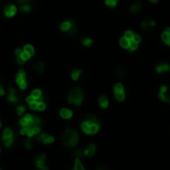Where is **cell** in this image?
Listing matches in <instances>:
<instances>
[{
	"instance_id": "38",
	"label": "cell",
	"mask_w": 170,
	"mask_h": 170,
	"mask_svg": "<svg viewBox=\"0 0 170 170\" xmlns=\"http://www.w3.org/2000/svg\"><path fill=\"white\" fill-rule=\"evenodd\" d=\"M21 57H22L23 59L25 60V61H27V60H29V59H30V57H31V56H30L29 54H28V53L26 52V51H23L22 54H21Z\"/></svg>"
},
{
	"instance_id": "13",
	"label": "cell",
	"mask_w": 170,
	"mask_h": 170,
	"mask_svg": "<svg viewBox=\"0 0 170 170\" xmlns=\"http://www.w3.org/2000/svg\"><path fill=\"white\" fill-rule=\"evenodd\" d=\"M100 127H101V123H100V122L90 123V134L97 133V132L100 130Z\"/></svg>"
},
{
	"instance_id": "52",
	"label": "cell",
	"mask_w": 170,
	"mask_h": 170,
	"mask_svg": "<svg viewBox=\"0 0 170 170\" xmlns=\"http://www.w3.org/2000/svg\"><path fill=\"white\" fill-rule=\"evenodd\" d=\"M150 2H152V3H157L158 2V0H149Z\"/></svg>"
},
{
	"instance_id": "27",
	"label": "cell",
	"mask_w": 170,
	"mask_h": 170,
	"mask_svg": "<svg viewBox=\"0 0 170 170\" xmlns=\"http://www.w3.org/2000/svg\"><path fill=\"white\" fill-rule=\"evenodd\" d=\"M32 97H34L35 100H37V99H40L41 97V95H42V92L40 90H38V88H36V90H34V91H32V94H31Z\"/></svg>"
},
{
	"instance_id": "42",
	"label": "cell",
	"mask_w": 170,
	"mask_h": 170,
	"mask_svg": "<svg viewBox=\"0 0 170 170\" xmlns=\"http://www.w3.org/2000/svg\"><path fill=\"white\" fill-rule=\"evenodd\" d=\"M132 40H134L136 42V43H140L141 42V37L139 36V35H137V34H134V36H133V38H132Z\"/></svg>"
},
{
	"instance_id": "7",
	"label": "cell",
	"mask_w": 170,
	"mask_h": 170,
	"mask_svg": "<svg viewBox=\"0 0 170 170\" xmlns=\"http://www.w3.org/2000/svg\"><path fill=\"white\" fill-rule=\"evenodd\" d=\"M16 11H17V9H16V7L13 5H7L5 6V8H4V13H5V15L7 17H13L16 14Z\"/></svg>"
},
{
	"instance_id": "29",
	"label": "cell",
	"mask_w": 170,
	"mask_h": 170,
	"mask_svg": "<svg viewBox=\"0 0 170 170\" xmlns=\"http://www.w3.org/2000/svg\"><path fill=\"white\" fill-rule=\"evenodd\" d=\"M104 3H106V5L111 7V8H115V7L117 5V1H116V0H106Z\"/></svg>"
},
{
	"instance_id": "28",
	"label": "cell",
	"mask_w": 170,
	"mask_h": 170,
	"mask_svg": "<svg viewBox=\"0 0 170 170\" xmlns=\"http://www.w3.org/2000/svg\"><path fill=\"white\" fill-rule=\"evenodd\" d=\"M13 136V132L12 130L10 129H6L4 130L3 132V139H6V138H9V137H12Z\"/></svg>"
},
{
	"instance_id": "49",
	"label": "cell",
	"mask_w": 170,
	"mask_h": 170,
	"mask_svg": "<svg viewBox=\"0 0 170 170\" xmlns=\"http://www.w3.org/2000/svg\"><path fill=\"white\" fill-rule=\"evenodd\" d=\"M18 2H19L20 4H26V3H29L31 0H17Z\"/></svg>"
},
{
	"instance_id": "5",
	"label": "cell",
	"mask_w": 170,
	"mask_h": 170,
	"mask_svg": "<svg viewBox=\"0 0 170 170\" xmlns=\"http://www.w3.org/2000/svg\"><path fill=\"white\" fill-rule=\"evenodd\" d=\"M169 70H170V65L164 62L159 63V64L155 66V71H156L158 74H162V73H164V72H168Z\"/></svg>"
},
{
	"instance_id": "37",
	"label": "cell",
	"mask_w": 170,
	"mask_h": 170,
	"mask_svg": "<svg viewBox=\"0 0 170 170\" xmlns=\"http://www.w3.org/2000/svg\"><path fill=\"white\" fill-rule=\"evenodd\" d=\"M141 28H142L143 30H148L150 28L149 26V23H148V21H142L141 22Z\"/></svg>"
},
{
	"instance_id": "23",
	"label": "cell",
	"mask_w": 170,
	"mask_h": 170,
	"mask_svg": "<svg viewBox=\"0 0 170 170\" xmlns=\"http://www.w3.org/2000/svg\"><path fill=\"white\" fill-rule=\"evenodd\" d=\"M82 129H83V131L85 132V133H87V134H90V123H88L87 120H85L83 123H82Z\"/></svg>"
},
{
	"instance_id": "11",
	"label": "cell",
	"mask_w": 170,
	"mask_h": 170,
	"mask_svg": "<svg viewBox=\"0 0 170 170\" xmlns=\"http://www.w3.org/2000/svg\"><path fill=\"white\" fill-rule=\"evenodd\" d=\"M161 38L166 45L170 46V28H166L161 34Z\"/></svg>"
},
{
	"instance_id": "40",
	"label": "cell",
	"mask_w": 170,
	"mask_h": 170,
	"mask_svg": "<svg viewBox=\"0 0 170 170\" xmlns=\"http://www.w3.org/2000/svg\"><path fill=\"white\" fill-rule=\"evenodd\" d=\"M29 106H30V108H31V109H37V108H38V102L34 101L33 102L29 104Z\"/></svg>"
},
{
	"instance_id": "19",
	"label": "cell",
	"mask_w": 170,
	"mask_h": 170,
	"mask_svg": "<svg viewBox=\"0 0 170 170\" xmlns=\"http://www.w3.org/2000/svg\"><path fill=\"white\" fill-rule=\"evenodd\" d=\"M140 9H141L140 3H134L133 5L130 6L129 11H130V13H132V14H136L140 11Z\"/></svg>"
},
{
	"instance_id": "14",
	"label": "cell",
	"mask_w": 170,
	"mask_h": 170,
	"mask_svg": "<svg viewBox=\"0 0 170 170\" xmlns=\"http://www.w3.org/2000/svg\"><path fill=\"white\" fill-rule=\"evenodd\" d=\"M60 115L63 118H66V120H69V118L72 117V115H73V113H72V111H70L68 108H62L61 111H60Z\"/></svg>"
},
{
	"instance_id": "43",
	"label": "cell",
	"mask_w": 170,
	"mask_h": 170,
	"mask_svg": "<svg viewBox=\"0 0 170 170\" xmlns=\"http://www.w3.org/2000/svg\"><path fill=\"white\" fill-rule=\"evenodd\" d=\"M25 111V108L24 106H17V113L18 115H22L23 113Z\"/></svg>"
},
{
	"instance_id": "2",
	"label": "cell",
	"mask_w": 170,
	"mask_h": 170,
	"mask_svg": "<svg viewBox=\"0 0 170 170\" xmlns=\"http://www.w3.org/2000/svg\"><path fill=\"white\" fill-rule=\"evenodd\" d=\"M68 101L70 104H74L76 106H81L84 101V94L81 88H74L69 93Z\"/></svg>"
},
{
	"instance_id": "15",
	"label": "cell",
	"mask_w": 170,
	"mask_h": 170,
	"mask_svg": "<svg viewBox=\"0 0 170 170\" xmlns=\"http://www.w3.org/2000/svg\"><path fill=\"white\" fill-rule=\"evenodd\" d=\"M8 101L10 102H17V97H16V92H15V90H14L12 87L9 88Z\"/></svg>"
},
{
	"instance_id": "48",
	"label": "cell",
	"mask_w": 170,
	"mask_h": 170,
	"mask_svg": "<svg viewBox=\"0 0 170 170\" xmlns=\"http://www.w3.org/2000/svg\"><path fill=\"white\" fill-rule=\"evenodd\" d=\"M148 23H149V26H150V28L155 27V25H156V22H155V21H153V20L148 21Z\"/></svg>"
},
{
	"instance_id": "21",
	"label": "cell",
	"mask_w": 170,
	"mask_h": 170,
	"mask_svg": "<svg viewBox=\"0 0 170 170\" xmlns=\"http://www.w3.org/2000/svg\"><path fill=\"white\" fill-rule=\"evenodd\" d=\"M72 23H73V21H66V22L62 23L60 29H61L62 31H64V32H67L70 29V27H71Z\"/></svg>"
},
{
	"instance_id": "39",
	"label": "cell",
	"mask_w": 170,
	"mask_h": 170,
	"mask_svg": "<svg viewBox=\"0 0 170 170\" xmlns=\"http://www.w3.org/2000/svg\"><path fill=\"white\" fill-rule=\"evenodd\" d=\"M18 85H19V88L21 90H25V88H27V83H26V80L22 81V82L18 83Z\"/></svg>"
},
{
	"instance_id": "24",
	"label": "cell",
	"mask_w": 170,
	"mask_h": 170,
	"mask_svg": "<svg viewBox=\"0 0 170 170\" xmlns=\"http://www.w3.org/2000/svg\"><path fill=\"white\" fill-rule=\"evenodd\" d=\"M138 45L139 44L138 43H136L134 40H130L129 41V49L127 50H129V51H134V50H136L137 48H138Z\"/></svg>"
},
{
	"instance_id": "12",
	"label": "cell",
	"mask_w": 170,
	"mask_h": 170,
	"mask_svg": "<svg viewBox=\"0 0 170 170\" xmlns=\"http://www.w3.org/2000/svg\"><path fill=\"white\" fill-rule=\"evenodd\" d=\"M99 104L101 106V108H106L108 106V97L104 95H100L99 97Z\"/></svg>"
},
{
	"instance_id": "53",
	"label": "cell",
	"mask_w": 170,
	"mask_h": 170,
	"mask_svg": "<svg viewBox=\"0 0 170 170\" xmlns=\"http://www.w3.org/2000/svg\"><path fill=\"white\" fill-rule=\"evenodd\" d=\"M0 126H1V122H0Z\"/></svg>"
},
{
	"instance_id": "45",
	"label": "cell",
	"mask_w": 170,
	"mask_h": 170,
	"mask_svg": "<svg viewBox=\"0 0 170 170\" xmlns=\"http://www.w3.org/2000/svg\"><path fill=\"white\" fill-rule=\"evenodd\" d=\"M167 91H168V87H167V86H161L159 88V92H161V93H166Z\"/></svg>"
},
{
	"instance_id": "8",
	"label": "cell",
	"mask_w": 170,
	"mask_h": 170,
	"mask_svg": "<svg viewBox=\"0 0 170 170\" xmlns=\"http://www.w3.org/2000/svg\"><path fill=\"white\" fill-rule=\"evenodd\" d=\"M39 140L41 141V142H43V143H52V142H54V140H55V138L53 136H51V135H48V134H45V133H43V134H41V135H39Z\"/></svg>"
},
{
	"instance_id": "22",
	"label": "cell",
	"mask_w": 170,
	"mask_h": 170,
	"mask_svg": "<svg viewBox=\"0 0 170 170\" xmlns=\"http://www.w3.org/2000/svg\"><path fill=\"white\" fill-rule=\"evenodd\" d=\"M124 76H125V71L122 68L118 67V68L115 70V77L116 78H118V79H122Z\"/></svg>"
},
{
	"instance_id": "44",
	"label": "cell",
	"mask_w": 170,
	"mask_h": 170,
	"mask_svg": "<svg viewBox=\"0 0 170 170\" xmlns=\"http://www.w3.org/2000/svg\"><path fill=\"white\" fill-rule=\"evenodd\" d=\"M83 154H84V152H82L81 150H76L75 152H74V155H75L77 158H80Z\"/></svg>"
},
{
	"instance_id": "32",
	"label": "cell",
	"mask_w": 170,
	"mask_h": 170,
	"mask_svg": "<svg viewBox=\"0 0 170 170\" xmlns=\"http://www.w3.org/2000/svg\"><path fill=\"white\" fill-rule=\"evenodd\" d=\"M92 44H93V40L91 38L83 39V45L86 46V47H90V46H92Z\"/></svg>"
},
{
	"instance_id": "31",
	"label": "cell",
	"mask_w": 170,
	"mask_h": 170,
	"mask_svg": "<svg viewBox=\"0 0 170 170\" xmlns=\"http://www.w3.org/2000/svg\"><path fill=\"white\" fill-rule=\"evenodd\" d=\"M24 51H26V52L30 56L34 55V48L32 47L31 45H26V46H25V47H24Z\"/></svg>"
},
{
	"instance_id": "4",
	"label": "cell",
	"mask_w": 170,
	"mask_h": 170,
	"mask_svg": "<svg viewBox=\"0 0 170 170\" xmlns=\"http://www.w3.org/2000/svg\"><path fill=\"white\" fill-rule=\"evenodd\" d=\"M45 158H46L45 155L42 154V155H39V156L36 158V160H35L36 166L38 167L39 169H42V170H47L48 169V167L45 165Z\"/></svg>"
},
{
	"instance_id": "33",
	"label": "cell",
	"mask_w": 170,
	"mask_h": 170,
	"mask_svg": "<svg viewBox=\"0 0 170 170\" xmlns=\"http://www.w3.org/2000/svg\"><path fill=\"white\" fill-rule=\"evenodd\" d=\"M21 10L24 11V12H30V11H31V6H30L28 3L22 4V6H21Z\"/></svg>"
},
{
	"instance_id": "35",
	"label": "cell",
	"mask_w": 170,
	"mask_h": 170,
	"mask_svg": "<svg viewBox=\"0 0 170 170\" xmlns=\"http://www.w3.org/2000/svg\"><path fill=\"white\" fill-rule=\"evenodd\" d=\"M12 143H13V136L4 139V144H5V146H7V147H9V146L12 145Z\"/></svg>"
},
{
	"instance_id": "46",
	"label": "cell",
	"mask_w": 170,
	"mask_h": 170,
	"mask_svg": "<svg viewBox=\"0 0 170 170\" xmlns=\"http://www.w3.org/2000/svg\"><path fill=\"white\" fill-rule=\"evenodd\" d=\"M17 63H18L19 65H23V64L25 63V60L23 59V58L20 56V57H17Z\"/></svg>"
},
{
	"instance_id": "20",
	"label": "cell",
	"mask_w": 170,
	"mask_h": 170,
	"mask_svg": "<svg viewBox=\"0 0 170 170\" xmlns=\"http://www.w3.org/2000/svg\"><path fill=\"white\" fill-rule=\"evenodd\" d=\"M82 73H83L82 70H75V71H73L71 75L72 79H73L74 81H78L79 79H80L81 75H82Z\"/></svg>"
},
{
	"instance_id": "1",
	"label": "cell",
	"mask_w": 170,
	"mask_h": 170,
	"mask_svg": "<svg viewBox=\"0 0 170 170\" xmlns=\"http://www.w3.org/2000/svg\"><path fill=\"white\" fill-rule=\"evenodd\" d=\"M79 140V134L74 129H67L64 133V143L68 147H74Z\"/></svg>"
},
{
	"instance_id": "47",
	"label": "cell",
	"mask_w": 170,
	"mask_h": 170,
	"mask_svg": "<svg viewBox=\"0 0 170 170\" xmlns=\"http://www.w3.org/2000/svg\"><path fill=\"white\" fill-rule=\"evenodd\" d=\"M34 101H36V100H35L32 95H30V97H28L26 99V102H28V104H31V102H33Z\"/></svg>"
},
{
	"instance_id": "18",
	"label": "cell",
	"mask_w": 170,
	"mask_h": 170,
	"mask_svg": "<svg viewBox=\"0 0 170 170\" xmlns=\"http://www.w3.org/2000/svg\"><path fill=\"white\" fill-rule=\"evenodd\" d=\"M129 41L127 38H125L124 36H122V38L120 39V47L123 48V49H129Z\"/></svg>"
},
{
	"instance_id": "34",
	"label": "cell",
	"mask_w": 170,
	"mask_h": 170,
	"mask_svg": "<svg viewBox=\"0 0 170 170\" xmlns=\"http://www.w3.org/2000/svg\"><path fill=\"white\" fill-rule=\"evenodd\" d=\"M87 122L88 123H94V122H99V120H97V117L94 115H88L87 116Z\"/></svg>"
},
{
	"instance_id": "30",
	"label": "cell",
	"mask_w": 170,
	"mask_h": 170,
	"mask_svg": "<svg viewBox=\"0 0 170 170\" xmlns=\"http://www.w3.org/2000/svg\"><path fill=\"white\" fill-rule=\"evenodd\" d=\"M123 36H124L125 38L129 39V40H131V39L133 38V36H134V32H133V31H131V30H127V31H125V32H124Z\"/></svg>"
},
{
	"instance_id": "51",
	"label": "cell",
	"mask_w": 170,
	"mask_h": 170,
	"mask_svg": "<svg viewBox=\"0 0 170 170\" xmlns=\"http://www.w3.org/2000/svg\"><path fill=\"white\" fill-rule=\"evenodd\" d=\"M4 95V90H3V88L0 86V95Z\"/></svg>"
},
{
	"instance_id": "25",
	"label": "cell",
	"mask_w": 170,
	"mask_h": 170,
	"mask_svg": "<svg viewBox=\"0 0 170 170\" xmlns=\"http://www.w3.org/2000/svg\"><path fill=\"white\" fill-rule=\"evenodd\" d=\"M74 169L75 170H84L85 167L83 166L82 162H81L80 158H77L76 161H75V166H74Z\"/></svg>"
},
{
	"instance_id": "9",
	"label": "cell",
	"mask_w": 170,
	"mask_h": 170,
	"mask_svg": "<svg viewBox=\"0 0 170 170\" xmlns=\"http://www.w3.org/2000/svg\"><path fill=\"white\" fill-rule=\"evenodd\" d=\"M95 152V144H90V145L88 146V148H86L85 150H84V155L87 157H92L94 156Z\"/></svg>"
},
{
	"instance_id": "50",
	"label": "cell",
	"mask_w": 170,
	"mask_h": 170,
	"mask_svg": "<svg viewBox=\"0 0 170 170\" xmlns=\"http://www.w3.org/2000/svg\"><path fill=\"white\" fill-rule=\"evenodd\" d=\"M22 52H23V51H21L20 49H17V50L15 51V54H16V56H17V57H20L21 54H22Z\"/></svg>"
},
{
	"instance_id": "3",
	"label": "cell",
	"mask_w": 170,
	"mask_h": 170,
	"mask_svg": "<svg viewBox=\"0 0 170 170\" xmlns=\"http://www.w3.org/2000/svg\"><path fill=\"white\" fill-rule=\"evenodd\" d=\"M113 93H115V97L118 102H123L125 100V93H124V87L122 83L115 84V88H113Z\"/></svg>"
},
{
	"instance_id": "36",
	"label": "cell",
	"mask_w": 170,
	"mask_h": 170,
	"mask_svg": "<svg viewBox=\"0 0 170 170\" xmlns=\"http://www.w3.org/2000/svg\"><path fill=\"white\" fill-rule=\"evenodd\" d=\"M24 146L27 148V149H31L32 146H33V144H32V141L30 140L29 138H28L27 140H25V141H24Z\"/></svg>"
},
{
	"instance_id": "16",
	"label": "cell",
	"mask_w": 170,
	"mask_h": 170,
	"mask_svg": "<svg viewBox=\"0 0 170 170\" xmlns=\"http://www.w3.org/2000/svg\"><path fill=\"white\" fill-rule=\"evenodd\" d=\"M33 68L36 72H38V73H40V74H43L44 71H45V65H44L42 62H39V63H37V64L34 65Z\"/></svg>"
},
{
	"instance_id": "41",
	"label": "cell",
	"mask_w": 170,
	"mask_h": 170,
	"mask_svg": "<svg viewBox=\"0 0 170 170\" xmlns=\"http://www.w3.org/2000/svg\"><path fill=\"white\" fill-rule=\"evenodd\" d=\"M45 108H46V104H44L43 102H38V108L37 109H39V111H44Z\"/></svg>"
},
{
	"instance_id": "6",
	"label": "cell",
	"mask_w": 170,
	"mask_h": 170,
	"mask_svg": "<svg viewBox=\"0 0 170 170\" xmlns=\"http://www.w3.org/2000/svg\"><path fill=\"white\" fill-rule=\"evenodd\" d=\"M41 129H40V126L39 125H29L28 126V130H27V135L28 137H32L33 135H35V134H38L40 133Z\"/></svg>"
},
{
	"instance_id": "17",
	"label": "cell",
	"mask_w": 170,
	"mask_h": 170,
	"mask_svg": "<svg viewBox=\"0 0 170 170\" xmlns=\"http://www.w3.org/2000/svg\"><path fill=\"white\" fill-rule=\"evenodd\" d=\"M24 80H26V74H25V72L23 70H20L17 73V75H16V82L18 84Z\"/></svg>"
},
{
	"instance_id": "26",
	"label": "cell",
	"mask_w": 170,
	"mask_h": 170,
	"mask_svg": "<svg viewBox=\"0 0 170 170\" xmlns=\"http://www.w3.org/2000/svg\"><path fill=\"white\" fill-rule=\"evenodd\" d=\"M76 32H77V26H76L75 23L73 22L71 25V27H70V29L67 31V33H68L69 36H73V35L76 34Z\"/></svg>"
},
{
	"instance_id": "54",
	"label": "cell",
	"mask_w": 170,
	"mask_h": 170,
	"mask_svg": "<svg viewBox=\"0 0 170 170\" xmlns=\"http://www.w3.org/2000/svg\"><path fill=\"white\" fill-rule=\"evenodd\" d=\"M116 1H120V0H116Z\"/></svg>"
},
{
	"instance_id": "10",
	"label": "cell",
	"mask_w": 170,
	"mask_h": 170,
	"mask_svg": "<svg viewBox=\"0 0 170 170\" xmlns=\"http://www.w3.org/2000/svg\"><path fill=\"white\" fill-rule=\"evenodd\" d=\"M158 97H159L160 101L170 104V90L168 88V91H167L166 93L159 92V93H158Z\"/></svg>"
}]
</instances>
